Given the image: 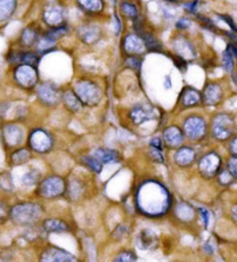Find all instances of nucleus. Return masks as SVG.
I'll list each match as a JSON object with an SVG mask.
<instances>
[{
	"label": "nucleus",
	"instance_id": "obj_52",
	"mask_svg": "<svg viewBox=\"0 0 237 262\" xmlns=\"http://www.w3.org/2000/svg\"><path fill=\"white\" fill-rule=\"evenodd\" d=\"M184 8L186 12H189L191 14H197V8H198V0H192L190 3L184 4Z\"/></svg>",
	"mask_w": 237,
	"mask_h": 262
},
{
	"label": "nucleus",
	"instance_id": "obj_19",
	"mask_svg": "<svg viewBox=\"0 0 237 262\" xmlns=\"http://www.w3.org/2000/svg\"><path fill=\"white\" fill-rule=\"evenodd\" d=\"M173 49L175 55L185 59L187 63L195 58V49L191 40L185 36L178 35L173 39Z\"/></svg>",
	"mask_w": 237,
	"mask_h": 262
},
{
	"label": "nucleus",
	"instance_id": "obj_3",
	"mask_svg": "<svg viewBox=\"0 0 237 262\" xmlns=\"http://www.w3.org/2000/svg\"><path fill=\"white\" fill-rule=\"evenodd\" d=\"M67 182L58 174H50L43 178L36 188V194L44 200H57L66 195Z\"/></svg>",
	"mask_w": 237,
	"mask_h": 262
},
{
	"label": "nucleus",
	"instance_id": "obj_44",
	"mask_svg": "<svg viewBox=\"0 0 237 262\" xmlns=\"http://www.w3.org/2000/svg\"><path fill=\"white\" fill-rule=\"evenodd\" d=\"M197 20H198V21L200 22V24H202L204 28H207V29H210L211 31L212 30H213V31L216 30V27L214 26L213 21H212L210 18H207V16L202 15V14H197Z\"/></svg>",
	"mask_w": 237,
	"mask_h": 262
},
{
	"label": "nucleus",
	"instance_id": "obj_35",
	"mask_svg": "<svg viewBox=\"0 0 237 262\" xmlns=\"http://www.w3.org/2000/svg\"><path fill=\"white\" fill-rule=\"evenodd\" d=\"M69 30L68 26L66 24V22L60 24V26H57L54 28H49L48 30H46L43 32V35L48 37L49 39L54 40V42H58V39L63 38L64 36L67 35V32Z\"/></svg>",
	"mask_w": 237,
	"mask_h": 262
},
{
	"label": "nucleus",
	"instance_id": "obj_29",
	"mask_svg": "<svg viewBox=\"0 0 237 262\" xmlns=\"http://www.w3.org/2000/svg\"><path fill=\"white\" fill-rule=\"evenodd\" d=\"M79 37L86 44H94L101 37V30L99 27L94 26V24H88L84 26L79 29Z\"/></svg>",
	"mask_w": 237,
	"mask_h": 262
},
{
	"label": "nucleus",
	"instance_id": "obj_14",
	"mask_svg": "<svg viewBox=\"0 0 237 262\" xmlns=\"http://www.w3.org/2000/svg\"><path fill=\"white\" fill-rule=\"evenodd\" d=\"M171 212H173L175 220L178 223L185 225L194 223L198 217V209L193 207V204L187 201H179L175 203Z\"/></svg>",
	"mask_w": 237,
	"mask_h": 262
},
{
	"label": "nucleus",
	"instance_id": "obj_39",
	"mask_svg": "<svg viewBox=\"0 0 237 262\" xmlns=\"http://www.w3.org/2000/svg\"><path fill=\"white\" fill-rule=\"evenodd\" d=\"M137 254L132 249H122L113 257L112 262H137Z\"/></svg>",
	"mask_w": 237,
	"mask_h": 262
},
{
	"label": "nucleus",
	"instance_id": "obj_34",
	"mask_svg": "<svg viewBox=\"0 0 237 262\" xmlns=\"http://www.w3.org/2000/svg\"><path fill=\"white\" fill-rule=\"evenodd\" d=\"M42 179L43 178L41 171L38 169H36V167H32V169H29L22 176L21 183L23 186H27V187L37 186Z\"/></svg>",
	"mask_w": 237,
	"mask_h": 262
},
{
	"label": "nucleus",
	"instance_id": "obj_37",
	"mask_svg": "<svg viewBox=\"0 0 237 262\" xmlns=\"http://www.w3.org/2000/svg\"><path fill=\"white\" fill-rule=\"evenodd\" d=\"M31 158V151L28 148H20L16 149L11 156V162L13 165H23L26 164L27 162H29Z\"/></svg>",
	"mask_w": 237,
	"mask_h": 262
},
{
	"label": "nucleus",
	"instance_id": "obj_8",
	"mask_svg": "<svg viewBox=\"0 0 237 262\" xmlns=\"http://www.w3.org/2000/svg\"><path fill=\"white\" fill-rule=\"evenodd\" d=\"M30 150L44 155L52 151L55 146V139L50 132L44 128H35L31 130L28 138Z\"/></svg>",
	"mask_w": 237,
	"mask_h": 262
},
{
	"label": "nucleus",
	"instance_id": "obj_7",
	"mask_svg": "<svg viewBox=\"0 0 237 262\" xmlns=\"http://www.w3.org/2000/svg\"><path fill=\"white\" fill-rule=\"evenodd\" d=\"M223 167V159L219 151L208 150L199 156L197 171L200 177L205 180L214 179Z\"/></svg>",
	"mask_w": 237,
	"mask_h": 262
},
{
	"label": "nucleus",
	"instance_id": "obj_10",
	"mask_svg": "<svg viewBox=\"0 0 237 262\" xmlns=\"http://www.w3.org/2000/svg\"><path fill=\"white\" fill-rule=\"evenodd\" d=\"M14 80L23 89L35 88L40 80L37 68L32 65H18L14 71Z\"/></svg>",
	"mask_w": 237,
	"mask_h": 262
},
{
	"label": "nucleus",
	"instance_id": "obj_50",
	"mask_svg": "<svg viewBox=\"0 0 237 262\" xmlns=\"http://www.w3.org/2000/svg\"><path fill=\"white\" fill-rule=\"evenodd\" d=\"M176 27L179 30H186L191 27V21L189 18H181L176 22Z\"/></svg>",
	"mask_w": 237,
	"mask_h": 262
},
{
	"label": "nucleus",
	"instance_id": "obj_41",
	"mask_svg": "<svg viewBox=\"0 0 237 262\" xmlns=\"http://www.w3.org/2000/svg\"><path fill=\"white\" fill-rule=\"evenodd\" d=\"M234 59L235 58L234 56L231 55V52L228 50V49H226L222 53V65L227 72L232 73V71H234V67H235Z\"/></svg>",
	"mask_w": 237,
	"mask_h": 262
},
{
	"label": "nucleus",
	"instance_id": "obj_4",
	"mask_svg": "<svg viewBox=\"0 0 237 262\" xmlns=\"http://www.w3.org/2000/svg\"><path fill=\"white\" fill-rule=\"evenodd\" d=\"M236 130L235 119L229 113H218L212 118L210 134L218 142H228L234 137Z\"/></svg>",
	"mask_w": 237,
	"mask_h": 262
},
{
	"label": "nucleus",
	"instance_id": "obj_33",
	"mask_svg": "<svg viewBox=\"0 0 237 262\" xmlns=\"http://www.w3.org/2000/svg\"><path fill=\"white\" fill-rule=\"evenodd\" d=\"M121 12L126 18H129L131 21L134 22L138 19H140V13H139V7L137 4H134L131 0H122L120 4Z\"/></svg>",
	"mask_w": 237,
	"mask_h": 262
},
{
	"label": "nucleus",
	"instance_id": "obj_26",
	"mask_svg": "<svg viewBox=\"0 0 237 262\" xmlns=\"http://www.w3.org/2000/svg\"><path fill=\"white\" fill-rule=\"evenodd\" d=\"M61 103L65 106L67 111L72 113L80 112L84 108L83 102L74 92V89H66L61 94Z\"/></svg>",
	"mask_w": 237,
	"mask_h": 262
},
{
	"label": "nucleus",
	"instance_id": "obj_16",
	"mask_svg": "<svg viewBox=\"0 0 237 262\" xmlns=\"http://www.w3.org/2000/svg\"><path fill=\"white\" fill-rule=\"evenodd\" d=\"M223 88L218 82H208L202 92L203 105L216 106L223 101Z\"/></svg>",
	"mask_w": 237,
	"mask_h": 262
},
{
	"label": "nucleus",
	"instance_id": "obj_47",
	"mask_svg": "<svg viewBox=\"0 0 237 262\" xmlns=\"http://www.w3.org/2000/svg\"><path fill=\"white\" fill-rule=\"evenodd\" d=\"M228 153H229L230 156L237 157V135H234L228 141Z\"/></svg>",
	"mask_w": 237,
	"mask_h": 262
},
{
	"label": "nucleus",
	"instance_id": "obj_48",
	"mask_svg": "<svg viewBox=\"0 0 237 262\" xmlns=\"http://www.w3.org/2000/svg\"><path fill=\"white\" fill-rule=\"evenodd\" d=\"M174 56H175V57H174V64H175V66H176V67L179 69V71L185 72L186 68H187V61H186L185 59L181 58V57L176 56V55H174Z\"/></svg>",
	"mask_w": 237,
	"mask_h": 262
},
{
	"label": "nucleus",
	"instance_id": "obj_46",
	"mask_svg": "<svg viewBox=\"0 0 237 262\" xmlns=\"http://www.w3.org/2000/svg\"><path fill=\"white\" fill-rule=\"evenodd\" d=\"M126 235H128V227H126L125 224L118 225L112 233V236L115 237L116 239H123Z\"/></svg>",
	"mask_w": 237,
	"mask_h": 262
},
{
	"label": "nucleus",
	"instance_id": "obj_31",
	"mask_svg": "<svg viewBox=\"0 0 237 262\" xmlns=\"http://www.w3.org/2000/svg\"><path fill=\"white\" fill-rule=\"evenodd\" d=\"M41 35H42V32H41L40 28H36L32 26L26 27L21 34V43L27 48L35 47V44L37 43Z\"/></svg>",
	"mask_w": 237,
	"mask_h": 262
},
{
	"label": "nucleus",
	"instance_id": "obj_28",
	"mask_svg": "<svg viewBox=\"0 0 237 262\" xmlns=\"http://www.w3.org/2000/svg\"><path fill=\"white\" fill-rule=\"evenodd\" d=\"M86 185L83 180L79 178H72L67 183V191L66 195L71 201H77V200L83 198L85 193Z\"/></svg>",
	"mask_w": 237,
	"mask_h": 262
},
{
	"label": "nucleus",
	"instance_id": "obj_53",
	"mask_svg": "<svg viewBox=\"0 0 237 262\" xmlns=\"http://www.w3.org/2000/svg\"><path fill=\"white\" fill-rule=\"evenodd\" d=\"M229 215H230V219H231L232 222H234L237 225V202L232 204V206L230 207Z\"/></svg>",
	"mask_w": 237,
	"mask_h": 262
},
{
	"label": "nucleus",
	"instance_id": "obj_12",
	"mask_svg": "<svg viewBox=\"0 0 237 262\" xmlns=\"http://www.w3.org/2000/svg\"><path fill=\"white\" fill-rule=\"evenodd\" d=\"M198 151L194 147L183 145L178 149L174 150L173 162L178 169H190L198 161Z\"/></svg>",
	"mask_w": 237,
	"mask_h": 262
},
{
	"label": "nucleus",
	"instance_id": "obj_1",
	"mask_svg": "<svg viewBox=\"0 0 237 262\" xmlns=\"http://www.w3.org/2000/svg\"><path fill=\"white\" fill-rule=\"evenodd\" d=\"M174 204V195L161 180L147 178L137 186L134 206L138 214L146 219L165 217L173 210Z\"/></svg>",
	"mask_w": 237,
	"mask_h": 262
},
{
	"label": "nucleus",
	"instance_id": "obj_32",
	"mask_svg": "<svg viewBox=\"0 0 237 262\" xmlns=\"http://www.w3.org/2000/svg\"><path fill=\"white\" fill-rule=\"evenodd\" d=\"M80 163L81 165L86 169L91 171L92 173L94 174H100L102 173V171H103V164L97 159L95 156H94L93 154L91 155H83V156L80 157Z\"/></svg>",
	"mask_w": 237,
	"mask_h": 262
},
{
	"label": "nucleus",
	"instance_id": "obj_27",
	"mask_svg": "<svg viewBox=\"0 0 237 262\" xmlns=\"http://www.w3.org/2000/svg\"><path fill=\"white\" fill-rule=\"evenodd\" d=\"M137 243L142 251H150L157 246L159 238L156 233L150 229H142L137 236Z\"/></svg>",
	"mask_w": 237,
	"mask_h": 262
},
{
	"label": "nucleus",
	"instance_id": "obj_45",
	"mask_svg": "<svg viewBox=\"0 0 237 262\" xmlns=\"http://www.w3.org/2000/svg\"><path fill=\"white\" fill-rule=\"evenodd\" d=\"M226 167L230 171L232 176L235 177V179L237 180V157H235V156L228 157L227 163H226Z\"/></svg>",
	"mask_w": 237,
	"mask_h": 262
},
{
	"label": "nucleus",
	"instance_id": "obj_15",
	"mask_svg": "<svg viewBox=\"0 0 237 262\" xmlns=\"http://www.w3.org/2000/svg\"><path fill=\"white\" fill-rule=\"evenodd\" d=\"M178 105L182 110L193 109L203 105L202 92L193 87H190V85H186L183 88L181 95L178 97Z\"/></svg>",
	"mask_w": 237,
	"mask_h": 262
},
{
	"label": "nucleus",
	"instance_id": "obj_49",
	"mask_svg": "<svg viewBox=\"0 0 237 262\" xmlns=\"http://www.w3.org/2000/svg\"><path fill=\"white\" fill-rule=\"evenodd\" d=\"M220 19L222 20V21L226 22L228 26L230 27V29L232 32H235V34H237V24L234 22V20H232L229 15H224V14H220Z\"/></svg>",
	"mask_w": 237,
	"mask_h": 262
},
{
	"label": "nucleus",
	"instance_id": "obj_24",
	"mask_svg": "<svg viewBox=\"0 0 237 262\" xmlns=\"http://www.w3.org/2000/svg\"><path fill=\"white\" fill-rule=\"evenodd\" d=\"M103 165L107 164H117L122 161V155L118 150L112 148H105V147H100L96 148L92 153Z\"/></svg>",
	"mask_w": 237,
	"mask_h": 262
},
{
	"label": "nucleus",
	"instance_id": "obj_21",
	"mask_svg": "<svg viewBox=\"0 0 237 262\" xmlns=\"http://www.w3.org/2000/svg\"><path fill=\"white\" fill-rule=\"evenodd\" d=\"M4 141L10 148H16L24 140V132L21 126L16 124H6L3 128Z\"/></svg>",
	"mask_w": 237,
	"mask_h": 262
},
{
	"label": "nucleus",
	"instance_id": "obj_54",
	"mask_svg": "<svg viewBox=\"0 0 237 262\" xmlns=\"http://www.w3.org/2000/svg\"><path fill=\"white\" fill-rule=\"evenodd\" d=\"M227 49L231 52V55L234 56V58L237 59V43H234V42L228 43Z\"/></svg>",
	"mask_w": 237,
	"mask_h": 262
},
{
	"label": "nucleus",
	"instance_id": "obj_51",
	"mask_svg": "<svg viewBox=\"0 0 237 262\" xmlns=\"http://www.w3.org/2000/svg\"><path fill=\"white\" fill-rule=\"evenodd\" d=\"M10 210L8 207L4 202H0V223L5 222L8 216H10Z\"/></svg>",
	"mask_w": 237,
	"mask_h": 262
},
{
	"label": "nucleus",
	"instance_id": "obj_56",
	"mask_svg": "<svg viewBox=\"0 0 237 262\" xmlns=\"http://www.w3.org/2000/svg\"><path fill=\"white\" fill-rule=\"evenodd\" d=\"M171 87H173V84H171V77H170V75H166V77H165V88L170 89Z\"/></svg>",
	"mask_w": 237,
	"mask_h": 262
},
{
	"label": "nucleus",
	"instance_id": "obj_18",
	"mask_svg": "<svg viewBox=\"0 0 237 262\" xmlns=\"http://www.w3.org/2000/svg\"><path fill=\"white\" fill-rule=\"evenodd\" d=\"M123 51L126 56H139L141 57L147 51L146 44L137 32L136 34H128L123 39Z\"/></svg>",
	"mask_w": 237,
	"mask_h": 262
},
{
	"label": "nucleus",
	"instance_id": "obj_5",
	"mask_svg": "<svg viewBox=\"0 0 237 262\" xmlns=\"http://www.w3.org/2000/svg\"><path fill=\"white\" fill-rule=\"evenodd\" d=\"M182 129L186 140L193 143H199L205 140L208 132H210L207 120L197 113L190 114V116L184 118Z\"/></svg>",
	"mask_w": 237,
	"mask_h": 262
},
{
	"label": "nucleus",
	"instance_id": "obj_42",
	"mask_svg": "<svg viewBox=\"0 0 237 262\" xmlns=\"http://www.w3.org/2000/svg\"><path fill=\"white\" fill-rule=\"evenodd\" d=\"M197 209H198V216L200 217V220H202L204 228L208 229L212 220V212L210 211V209H207L206 207H203V206H199Z\"/></svg>",
	"mask_w": 237,
	"mask_h": 262
},
{
	"label": "nucleus",
	"instance_id": "obj_30",
	"mask_svg": "<svg viewBox=\"0 0 237 262\" xmlns=\"http://www.w3.org/2000/svg\"><path fill=\"white\" fill-rule=\"evenodd\" d=\"M77 6L87 14H99L104 10V0H76Z\"/></svg>",
	"mask_w": 237,
	"mask_h": 262
},
{
	"label": "nucleus",
	"instance_id": "obj_57",
	"mask_svg": "<svg viewBox=\"0 0 237 262\" xmlns=\"http://www.w3.org/2000/svg\"><path fill=\"white\" fill-rule=\"evenodd\" d=\"M166 2H168L170 4H178L179 0H166Z\"/></svg>",
	"mask_w": 237,
	"mask_h": 262
},
{
	"label": "nucleus",
	"instance_id": "obj_9",
	"mask_svg": "<svg viewBox=\"0 0 237 262\" xmlns=\"http://www.w3.org/2000/svg\"><path fill=\"white\" fill-rule=\"evenodd\" d=\"M128 119L134 126H142L150 120L157 119V110L148 103H138L128 112Z\"/></svg>",
	"mask_w": 237,
	"mask_h": 262
},
{
	"label": "nucleus",
	"instance_id": "obj_6",
	"mask_svg": "<svg viewBox=\"0 0 237 262\" xmlns=\"http://www.w3.org/2000/svg\"><path fill=\"white\" fill-rule=\"evenodd\" d=\"M74 92L85 106L94 108L101 103L103 90L101 85L91 79H81L74 83Z\"/></svg>",
	"mask_w": 237,
	"mask_h": 262
},
{
	"label": "nucleus",
	"instance_id": "obj_22",
	"mask_svg": "<svg viewBox=\"0 0 237 262\" xmlns=\"http://www.w3.org/2000/svg\"><path fill=\"white\" fill-rule=\"evenodd\" d=\"M42 19L49 28H54L65 23L64 10L57 5H49L43 10Z\"/></svg>",
	"mask_w": 237,
	"mask_h": 262
},
{
	"label": "nucleus",
	"instance_id": "obj_23",
	"mask_svg": "<svg viewBox=\"0 0 237 262\" xmlns=\"http://www.w3.org/2000/svg\"><path fill=\"white\" fill-rule=\"evenodd\" d=\"M148 156L157 164H163L166 162V147L161 137H153L149 140Z\"/></svg>",
	"mask_w": 237,
	"mask_h": 262
},
{
	"label": "nucleus",
	"instance_id": "obj_17",
	"mask_svg": "<svg viewBox=\"0 0 237 262\" xmlns=\"http://www.w3.org/2000/svg\"><path fill=\"white\" fill-rule=\"evenodd\" d=\"M40 262H77V260L66 249L57 246H49L41 254Z\"/></svg>",
	"mask_w": 237,
	"mask_h": 262
},
{
	"label": "nucleus",
	"instance_id": "obj_36",
	"mask_svg": "<svg viewBox=\"0 0 237 262\" xmlns=\"http://www.w3.org/2000/svg\"><path fill=\"white\" fill-rule=\"evenodd\" d=\"M16 10V0H0V22L7 21Z\"/></svg>",
	"mask_w": 237,
	"mask_h": 262
},
{
	"label": "nucleus",
	"instance_id": "obj_55",
	"mask_svg": "<svg viewBox=\"0 0 237 262\" xmlns=\"http://www.w3.org/2000/svg\"><path fill=\"white\" fill-rule=\"evenodd\" d=\"M115 21H116V34L118 35L122 31V22H121V19L118 18L117 14H115Z\"/></svg>",
	"mask_w": 237,
	"mask_h": 262
},
{
	"label": "nucleus",
	"instance_id": "obj_40",
	"mask_svg": "<svg viewBox=\"0 0 237 262\" xmlns=\"http://www.w3.org/2000/svg\"><path fill=\"white\" fill-rule=\"evenodd\" d=\"M0 188L6 192H11L14 190L13 177L7 171H4V172L0 173Z\"/></svg>",
	"mask_w": 237,
	"mask_h": 262
},
{
	"label": "nucleus",
	"instance_id": "obj_38",
	"mask_svg": "<svg viewBox=\"0 0 237 262\" xmlns=\"http://www.w3.org/2000/svg\"><path fill=\"white\" fill-rule=\"evenodd\" d=\"M215 179H216V182H218L219 185L222 186V187H229L236 182L235 177L232 176V173L227 169L226 166L222 167V170L218 173V176H216Z\"/></svg>",
	"mask_w": 237,
	"mask_h": 262
},
{
	"label": "nucleus",
	"instance_id": "obj_43",
	"mask_svg": "<svg viewBox=\"0 0 237 262\" xmlns=\"http://www.w3.org/2000/svg\"><path fill=\"white\" fill-rule=\"evenodd\" d=\"M142 64V59L139 56H128V58L125 60V65L129 68L133 69L134 72L140 71Z\"/></svg>",
	"mask_w": 237,
	"mask_h": 262
},
{
	"label": "nucleus",
	"instance_id": "obj_2",
	"mask_svg": "<svg viewBox=\"0 0 237 262\" xmlns=\"http://www.w3.org/2000/svg\"><path fill=\"white\" fill-rule=\"evenodd\" d=\"M44 207L40 202H20L11 208L10 219L15 224L29 227L43 217Z\"/></svg>",
	"mask_w": 237,
	"mask_h": 262
},
{
	"label": "nucleus",
	"instance_id": "obj_11",
	"mask_svg": "<svg viewBox=\"0 0 237 262\" xmlns=\"http://www.w3.org/2000/svg\"><path fill=\"white\" fill-rule=\"evenodd\" d=\"M37 97L41 103L47 106H57L61 102V94L60 88L54 82H43L37 85L36 90Z\"/></svg>",
	"mask_w": 237,
	"mask_h": 262
},
{
	"label": "nucleus",
	"instance_id": "obj_25",
	"mask_svg": "<svg viewBox=\"0 0 237 262\" xmlns=\"http://www.w3.org/2000/svg\"><path fill=\"white\" fill-rule=\"evenodd\" d=\"M42 229L47 233H67L71 231V225L68 222L59 217H49L42 222Z\"/></svg>",
	"mask_w": 237,
	"mask_h": 262
},
{
	"label": "nucleus",
	"instance_id": "obj_20",
	"mask_svg": "<svg viewBox=\"0 0 237 262\" xmlns=\"http://www.w3.org/2000/svg\"><path fill=\"white\" fill-rule=\"evenodd\" d=\"M41 56L38 52L31 50H14L8 56V61L14 65H32L37 67L41 60Z\"/></svg>",
	"mask_w": 237,
	"mask_h": 262
},
{
	"label": "nucleus",
	"instance_id": "obj_13",
	"mask_svg": "<svg viewBox=\"0 0 237 262\" xmlns=\"http://www.w3.org/2000/svg\"><path fill=\"white\" fill-rule=\"evenodd\" d=\"M161 138L163 143H165L166 149L168 150L178 149L186 140L182 127H179L177 125H170L165 127V129L162 130Z\"/></svg>",
	"mask_w": 237,
	"mask_h": 262
}]
</instances>
